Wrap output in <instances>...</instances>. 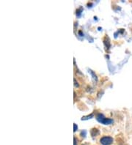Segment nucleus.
Here are the masks:
<instances>
[{
	"instance_id": "nucleus-1",
	"label": "nucleus",
	"mask_w": 132,
	"mask_h": 145,
	"mask_svg": "<svg viewBox=\"0 0 132 145\" xmlns=\"http://www.w3.org/2000/svg\"><path fill=\"white\" fill-rule=\"evenodd\" d=\"M97 120L99 123L103 124V125H110L112 123H113V119H109V118H105L104 116L102 114H98L96 116Z\"/></svg>"
},
{
	"instance_id": "nucleus-2",
	"label": "nucleus",
	"mask_w": 132,
	"mask_h": 145,
	"mask_svg": "<svg viewBox=\"0 0 132 145\" xmlns=\"http://www.w3.org/2000/svg\"><path fill=\"white\" fill-rule=\"evenodd\" d=\"M113 142V138L109 136H104L101 139V143L103 145H110Z\"/></svg>"
},
{
	"instance_id": "nucleus-3",
	"label": "nucleus",
	"mask_w": 132,
	"mask_h": 145,
	"mask_svg": "<svg viewBox=\"0 0 132 145\" xmlns=\"http://www.w3.org/2000/svg\"><path fill=\"white\" fill-rule=\"evenodd\" d=\"M93 114H90V115H89V116H84L83 118H82V119H90L91 117H93Z\"/></svg>"
},
{
	"instance_id": "nucleus-4",
	"label": "nucleus",
	"mask_w": 132,
	"mask_h": 145,
	"mask_svg": "<svg viewBox=\"0 0 132 145\" xmlns=\"http://www.w3.org/2000/svg\"><path fill=\"white\" fill-rule=\"evenodd\" d=\"M73 126H74V132H76V130H77V129H78V127H77V125H76V124H74L73 125Z\"/></svg>"
},
{
	"instance_id": "nucleus-5",
	"label": "nucleus",
	"mask_w": 132,
	"mask_h": 145,
	"mask_svg": "<svg viewBox=\"0 0 132 145\" xmlns=\"http://www.w3.org/2000/svg\"><path fill=\"white\" fill-rule=\"evenodd\" d=\"M74 145H77V138L74 137Z\"/></svg>"
},
{
	"instance_id": "nucleus-6",
	"label": "nucleus",
	"mask_w": 132,
	"mask_h": 145,
	"mask_svg": "<svg viewBox=\"0 0 132 145\" xmlns=\"http://www.w3.org/2000/svg\"><path fill=\"white\" fill-rule=\"evenodd\" d=\"M74 83H75V86L76 87H78V84H77V82H76V81L75 79H74Z\"/></svg>"
}]
</instances>
